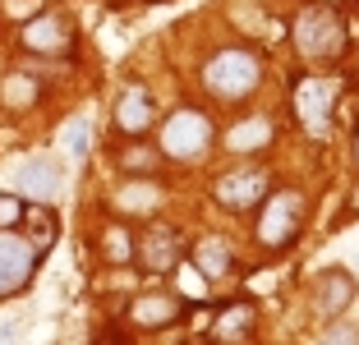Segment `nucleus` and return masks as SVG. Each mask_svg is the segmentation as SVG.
Returning <instances> with one entry per match:
<instances>
[{"label":"nucleus","mask_w":359,"mask_h":345,"mask_svg":"<svg viewBox=\"0 0 359 345\" xmlns=\"http://www.w3.org/2000/svg\"><path fill=\"white\" fill-rule=\"evenodd\" d=\"M263 83V55L249 46H226L203 65V88L222 102H240Z\"/></svg>","instance_id":"1"},{"label":"nucleus","mask_w":359,"mask_h":345,"mask_svg":"<svg viewBox=\"0 0 359 345\" xmlns=\"http://www.w3.org/2000/svg\"><path fill=\"white\" fill-rule=\"evenodd\" d=\"M290 37H295L299 55H309V60H341L346 55V23L332 5H309L295 19Z\"/></svg>","instance_id":"2"},{"label":"nucleus","mask_w":359,"mask_h":345,"mask_svg":"<svg viewBox=\"0 0 359 345\" xmlns=\"http://www.w3.org/2000/svg\"><path fill=\"white\" fill-rule=\"evenodd\" d=\"M304 226V194L299 189H276L263 198V212H258V244L267 249H285V244L299 235Z\"/></svg>","instance_id":"3"},{"label":"nucleus","mask_w":359,"mask_h":345,"mask_svg":"<svg viewBox=\"0 0 359 345\" xmlns=\"http://www.w3.org/2000/svg\"><path fill=\"white\" fill-rule=\"evenodd\" d=\"M337 97H341V88L332 79H323V74L295 83V115H299V125L309 129V138H318V143H327V134H332Z\"/></svg>","instance_id":"4"},{"label":"nucleus","mask_w":359,"mask_h":345,"mask_svg":"<svg viewBox=\"0 0 359 345\" xmlns=\"http://www.w3.org/2000/svg\"><path fill=\"white\" fill-rule=\"evenodd\" d=\"M212 147V120L203 111H175L161 125V157L194 161Z\"/></svg>","instance_id":"5"},{"label":"nucleus","mask_w":359,"mask_h":345,"mask_svg":"<svg viewBox=\"0 0 359 345\" xmlns=\"http://www.w3.org/2000/svg\"><path fill=\"white\" fill-rule=\"evenodd\" d=\"M134 258L143 272L152 276H166L180 267V258H184V244H180V230L166 226V221H157V226H148L143 235L134 240Z\"/></svg>","instance_id":"6"},{"label":"nucleus","mask_w":359,"mask_h":345,"mask_svg":"<svg viewBox=\"0 0 359 345\" xmlns=\"http://www.w3.org/2000/svg\"><path fill=\"white\" fill-rule=\"evenodd\" d=\"M19 42H23V51H37V55H65L74 46V23L60 10H42L19 28Z\"/></svg>","instance_id":"7"},{"label":"nucleus","mask_w":359,"mask_h":345,"mask_svg":"<svg viewBox=\"0 0 359 345\" xmlns=\"http://www.w3.org/2000/svg\"><path fill=\"white\" fill-rule=\"evenodd\" d=\"M37 258L42 253L32 249L28 240H19V235H0V299H10V295H19L23 285L32 281V272H37Z\"/></svg>","instance_id":"8"},{"label":"nucleus","mask_w":359,"mask_h":345,"mask_svg":"<svg viewBox=\"0 0 359 345\" xmlns=\"http://www.w3.org/2000/svg\"><path fill=\"white\" fill-rule=\"evenodd\" d=\"M212 194H217V203H226L231 212H249V208H258V203L267 198V170H258V166L231 170V175L217 180Z\"/></svg>","instance_id":"9"},{"label":"nucleus","mask_w":359,"mask_h":345,"mask_svg":"<svg viewBox=\"0 0 359 345\" xmlns=\"http://www.w3.org/2000/svg\"><path fill=\"white\" fill-rule=\"evenodd\" d=\"M355 276L346 272V267H327V272H318L313 281V309L318 318H341L350 309V299H355Z\"/></svg>","instance_id":"10"},{"label":"nucleus","mask_w":359,"mask_h":345,"mask_svg":"<svg viewBox=\"0 0 359 345\" xmlns=\"http://www.w3.org/2000/svg\"><path fill=\"white\" fill-rule=\"evenodd\" d=\"M152 120H157V102H152V93L143 83H129L125 93H120V102H116V129L129 134V138H138Z\"/></svg>","instance_id":"11"},{"label":"nucleus","mask_w":359,"mask_h":345,"mask_svg":"<svg viewBox=\"0 0 359 345\" xmlns=\"http://www.w3.org/2000/svg\"><path fill=\"white\" fill-rule=\"evenodd\" d=\"M129 323L143 327V332H161V327H175L180 323V299L166 290H148L138 295L134 304H129Z\"/></svg>","instance_id":"12"},{"label":"nucleus","mask_w":359,"mask_h":345,"mask_svg":"<svg viewBox=\"0 0 359 345\" xmlns=\"http://www.w3.org/2000/svg\"><path fill=\"white\" fill-rule=\"evenodd\" d=\"M19 189L28 194V198L51 203L55 194L65 189V170H60V161H55V157H28V161L19 166Z\"/></svg>","instance_id":"13"},{"label":"nucleus","mask_w":359,"mask_h":345,"mask_svg":"<svg viewBox=\"0 0 359 345\" xmlns=\"http://www.w3.org/2000/svg\"><path fill=\"white\" fill-rule=\"evenodd\" d=\"M23 240L32 244L37 253H46V249H55V235H60V221H55V212L51 208H23Z\"/></svg>","instance_id":"14"},{"label":"nucleus","mask_w":359,"mask_h":345,"mask_svg":"<svg viewBox=\"0 0 359 345\" xmlns=\"http://www.w3.org/2000/svg\"><path fill=\"white\" fill-rule=\"evenodd\" d=\"M267 143H272V120H267V115L240 120V125L226 134V147H231V152H263Z\"/></svg>","instance_id":"15"},{"label":"nucleus","mask_w":359,"mask_h":345,"mask_svg":"<svg viewBox=\"0 0 359 345\" xmlns=\"http://www.w3.org/2000/svg\"><path fill=\"white\" fill-rule=\"evenodd\" d=\"M249 332H254V309H249V304H226L222 318L212 323V336H217V341H244Z\"/></svg>","instance_id":"16"},{"label":"nucleus","mask_w":359,"mask_h":345,"mask_svg":"<svg viewBox=\"0 0 359 345\" xmlns=\"http://www.w3.org/2000/svg\"><path fill=\"white\" fill-rule=\"evenodd\" d=\"M102 258L111 262V267H125V262L134 258V235H129L125 221H106L102 226Z\"/></svg>","instance_id":"17"},{"label":"nucleus","mask_w":359,"mask_h":345,"mask_svg":"<svg viewBox=\"0 0 359 345\" xmlns=\"http://www.w3.org/2000/svg\"><path fill=\"white\" fill-rule=\"evenodd\" d=\"M194 262H198V272H208V276H226L231 272V244L217 240V235H203V240L194 244Z\"/></svg>","instance_id":"18"},{"label":"nucleus","mask_w":359,"mask_h":345,"mask_svg":"<svg viewBox=\"0 0 359 345\" xmlns=\"http://www.w3.org/2000/svg\"><path fill=\"white\" fill-rule=\"evenodd\" d=\"M60 138H65V147H69V157H88V147H93V125H88L83 115H74V120L60 129Z\"/></svg>","instance_id":"19"},{"label":"nucleus","mask_w":359,"mask_h":345,"mask_svg":"<svg viewBox=\"0 0 359 345\" xmlns=\"http://www.w3.org/2000/svg\"><path fill=\"white\" fill-rule=\"evenodd\" d=\"M157 161H161V152H152V147H143V143H129L125 152H120V166L125 170H143V175H152V170H157Z\"/></svg>","instance_id":"20"},{"label":"nucleus","mask_w":359,"mask_h":345,"mask_svg":"<svg viewBox=\"0 0 359 345\" xmlns=\"http://www.w3.org/2000/svg\"><path fill=\"white\" fill-rule=\"evenodd\" d=\"M157 198H161V194H157V189H152V184H129L125 189V194H120V208H157Z\"/></svg>","instance_id":"21"},{"label":"nucleus","mask_w":359,"mask_h":345,"mask_svg":"<svg viewBox=\"0 0 359 345\" xmlns=\"http://www.w3.org/2000/svg\"><path fill=\"white\" fill-rule=\"evenodd\" d=\"M23 208H28V203H23L19 194H0V235H5V230H14L23 221Z\"/></svg>","instance_id":"22"},{"label":"nucleus","mask_w":359,"mask_h":345,"mask_svg":"<svg viewBox=\"0 0 359 345\" xmlns=\"http://www.w3.org/2000/svg\"><path fill=\"white\" fill-rule=\"evenodd\" d=\"M318 345H359V327L355 323H332L327 332L318 336Z\"/></svg>","instance_id":"23"},{"label":"nucleus","mask_w":359,"mask_h":345,"mask_svg":"<svg viewBox=\"0 0 359 345\" xmlns=\"http://www.w3.org/2000/svg\"><path fill=\"white\" fill-rule=\"evenodd\" d=\"M32 97H37V88L23 83V74H14L10 83H5V102L10 106H32Z\"/></svg>","instance_id":"24"},{"label":"nucleus","mask_w":359,"mask_h":345,"mask_svg":"<svg viewBox=\"0 0 359 345\" xmlns=\"http://www.w3.org/2000/svg\"><path fill=\"white\" fill-rule=\"evenodd\" d=\"M350 212H359V184H355V194H350Z\"/></svg>","instance_id":"25"},{"label":"nucleus","mask_w":359,"mask_h":345,"mask_svg":"<svg viewBox=\"0 0 359 345\" xmlns=\"http://www.w3.org/2000/svg\"><path fill=\"white\" fill-rule=\"evenodd\" d=\"M313 5H332V10H337V5H341V0H313Z\"/></svg>","instance_id":"26"},{"label":"nucleus","mask_w":359,"mask_h":345,"mask_svg":"<svg viewBox=\"0 0 359 345\" xmlns=\"http://www.w3.org/2000/svg\"><path fill=\"white\" fill-rule=\"evenodd\" d=\"M355 166H359V129H355Z\"/></svg>","instance_id":"27"}]
</instances>
